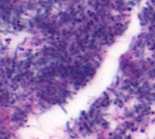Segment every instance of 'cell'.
Returning a JSON list of instances; mask_svg holds the SVG:
<instances>
[]
</instances>
